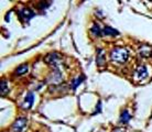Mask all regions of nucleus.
Returning a JSON list of instances; mask_svg holds the SVG:
<instances>
[{
    "mask_svg": "<svg viewBox=\"0 0 152 132\" xmlns=\"http://www.w3.org/2000/svg\"><path fill=\"white\" fill-rule=\"evenodd\" d=\"M128 57H129V52L125 47H115L111 50L110 58L115 63L124 64L128 61Z\"/></svg>",
    "mask_w": 152,
    "mask_h": 132,
    "instance_id": "f257e3e1",
    "label": "nucleus"
},
{
    "mask_svg": "<svg viewBox=\"0 0 152 132\" xmlns=\"http://www.w3.org/2000/svg\"><path fill=\"white\" fill-rule=\"evenodd\" d=\"M28 127V120L26 118H18L17 120L13 122L11 127L12 132H24Z\"/></svg>",
    "mask_w": 152,
    "mask_h": 132,
    "instance_id": "f03ea898",
    "label": "nucleus"
},
{
    "mask_svg": "<svg viewBox=\"0 0 152 132\" xmlns=\"http://www.w3.org/2000/svg\"><path fill=\"white\" fill-rule=\"evenodd\" d=\"M149 76V73H148V69L145 66L143 65H141L139 67L136 69V72L133 74V79L136 80V82H142V80H145V79L148 78Z\"/></svg>",
    "mask_w": 152,
    "mask_h": 132,
    "instance_id": "7ed1b4c3",
    "label": "nucleus"
},
{
    "mask_svg": "<svg viewBox=\"0 0 152 132\" xmlns=\"http://www.w3.org/2000/svg\"><path fill=\"white\" fill-rule=\"evenodd\" d=\"M61 61H62V56L58 53H51V54H49V55L45 57V63L52 65V66H54L55 68L61 64Z\"/></svg>",
    "mask_w": 152,
    "mask_h": 132,
    "instance_id": "20e7f679",
    "label": "nucleus"
},
{
    "mask_svg": "<svg viewBox=\"0 0 152 132\" xmlns=\"http://www.w3.org/2000/svg\"><path fill=\"white\" fill-rule=\"evenodd\" d=\"M19 17L21 19L29 21L31 18L34 17V12L32 11L31 9H29V8H22V9L19 10Z\"/></svg>",
    "mask_w": 152,
    "mask_h": 132,
    "instance_id": "39448f33",
    "label": "nucleus"
},
{
    "mask_svg": "<svg viewBox=\"0 0 152 132\" xmlns=\"http://www.w3.org/2000/svg\"><path fill=\"white\" fill-rule=\"evenodd\" d=\"M33 102H34V96H33V93H28L26 98L22 102V108L24 109H30L31 107L33 106Z\"/></svg>",
    "mask_w": 152,
    "mask_h": 132,
    "instance_id": "423d86ee",
    "label": "nucleus"
},
{
    "mask_svg": "<svg viewBox=\"0 0 152 132\" xmlns=\"http://www.w3.org/2000/svg\"><path fill=\"white\" fill-rule=\"evenodd\" d=\"M49 79H50V82H51V83H53V84L61 83L62 74H61V72L58 71V68H55V69H54L53 72H52V74L50 75Z\"/></svg>",
    "mask_w": 152,
    "mask_h": 132,
    "instance_id": "0eeeda50",
    "label": "nucleus"
},
{
    "mask_svg": "<svg viewBox=\"0 0 152 132\" xmlns=\"http://www.w3.org/2000/svg\"><path fill=\"white\" fill-rule=\"evenodd\" d=\"M139 54L143 57L152 56V47L148 44H143L139 47Z\"/></svg>",
    "mask_w": 152,
    "mask_h": 132,
    "instance_id": "6e6552de",
    "label": "nucleus"
},
{
    "mask_svg": "<svg viewBox=\"0 0 152 132\" xmlns=\"http://www.w3.org/2000/svg\"><path fill=\"white\" fill-rule=\"evenodd\" d=\"M96 62L99 67H103L106 65V56H105V52L104 50H98L97 52V57H96Z\"/></svg>",
    "mask_w": 152,
    "mask_h": 132,
    "instance_id": "1a4fd4ad",
    "label": "nucleus"
},
{
    "mask_svg": "<svg viewBox=\"0 0 152 132\" xmlns=\"http://www.w3.org/2000/svg\"><path fill=\"white\" fill-rule=\"evenodd\" d=\"M103 34L105 35H110V36H117L119 35V32L117 30H115L111 26H105L103 29Z\"/></svg>",
    "mask_w": 152,
    "mask_h": 132,
    "instance_id": "9d476101",
    "label": "nucleus"
},
{
    "mask_svg": "<svg viewBox=\"0 0 152 132\" xmlns=\"http://www.w3.org/2000/svg\"><path fill=\"white\" fill-rule=\"evenodd\" d=\"M28 71H29V66H28V64H22V65H20L19 67L15 68V75H23V74H26Z\"/></svg>",
    "mask_w": 152,
    "mask_h": 132,
    "instance_id": "9b49d317",
    "label": "nucleus"
},
{
    "mask_svg": "<svg viewBox=\"0 0 152 132\" xmlns=\"http://www.w3.org/2000/svg\"><path fill=\"white\" fill-rule=\"evenodd\" d=\"M130 119H131V116L129 114V112H128L127 110H124L121 112V114H120V122L124 123V125H126V123L129 122Z\"/></svg>",
    "mask_w": 152,
    "mask_h": 132,
    "instance_id": "f8f14e48",
    "label": "nucleus"
},
{
    "mask_svg": "<svg viewBox=\"0 0 152 132\" xmlns=\"http://www.w3.org/2000/svg\"><path fill=\"white\" fill-rule=\"evenodd\" d=\"M91 33L94 34L95 36H102L103 35V30L100 29L99 24H97V23L93 24V26H91Z\"/></svg>",
    "mask_w": 152,
    "mask_h": 132,
    "instance_id": "ddd939ff",
    "label": "nucleus"
},
{
    "mask_svg": "<svg viewBox=\"0 0 152 132\" xmlns=\"http://www.w3.org/2000/svg\"><path fill=\"white\" fill-rule=\"evenodd\" d=\"M0 89H1V96H2V97L8 94L9 89H8L7 80H6V79H2V80H1V83H0Z\"/></svg>",
    "mask_w": 152,
    "mask_h": 132,
    "instance_id": "4468645a",
    "label": "nucleus"
},
{
    "mask_svg": "<svg viewBox=\"0 0 152 132\" xmlns=\"http://www.w3.org/2000/svg\"><path fill=\"white\" fill-rule=\"evenodd\" d=\"M82 80H83V77H82V76H80V78L74 79V82L72 83V89H73V90H75L76 88L78 87V85H80V84L82 83Z\"/></svg>",
    "mask_w": 152,
    "mask_h": 132,
    "instance_id": "2eb2a0df",
    "label": "nucleus"
},
{
    "mask_svg": "<svg viewBox=\"0 0 152 132\" xmlns=\"http://www.w3.org/2000/svg\"><path fill=\"white\" fill-rule=\"evenodd\" d=\"M113 132H126V130L122 128H115L114 130H113Z\"/></svg>",
    "mask_w": 152,
    "mask_h": 132,
    "instance_id": "dca6fc26",
    "label": "nucleus"
}]
</instances>
